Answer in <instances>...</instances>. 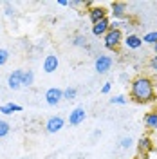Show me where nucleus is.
<instances>
[{
    "mask_svg": "<svg viewBox=\"0 0 157 159\" xmlns=\"http://www.w3.org/2000/svg\"><path fill=\"white\" fill-rule=\"evenodd\" d=\"M130 98L136 103H152L155 99V89L152 80L146 76H137L130 85Z\"/></svg>",
    "mask_w": 157,
    "mask_h": 159,
    "instance_id": "nucleus-1",
    "label": "nucleus"
},
{
    "mask_svg": "<svg viewBox=\"0 0 157 159\" xmlns=\"http://www.w3.org/2000/svg\"><path fill=\"white\" fill-rule=\"evenodd\" d=\"M103 40H105V47L110 49V51H114L121 45V42H123V33H121V31H108L107 34L103 36Z\"/></svg>",
    "mask_w": 157,
    "mask_h": 159,
    "instance_id": "nucleus-2",
    "label": "nucleus"
},
{
    "mask_svg": "<svg viewBox=\"0 0 157 159\" xmlns=\"http://www.w3.org/2000/svg\"><path fill=\"white\" fill-rule=\"evenodd\" d=\"M110 67H112V58L105 56V54H99L98 58H96V61H94V69L99 74H105L107 70H110Z\"/></svg>",
    "mask_w": 157,
    "mask_h": 159,
    "instance_id": "nucleus-3",
    "label": "nucleus"
},
{
    "mask_svg": "<svg viewBox=\"0 0 157 159\" xmlns=\"http://www.w3.org/2000/svg\"><path fill=\"white\" fill-rule=\"evenodd\" d=\"M61 99H63V90L58 89V87H51V89L45 92V101L49 103L51 107H56Z\"/></svg>",
    "mask_w": 157,
    "mask_h": 159,
    "instance_id": "nucleus-4",
    "label": "nucleus"
},
{
    "mask_svg": "<svg viewBox=\"0 0 157 159\" xmlns=\"http://www.w3.org/2000/svg\"><path fill=\"white\" fill-rule=\"evenodd\" d=\"M63 125H65V121L61 116H52V118L47 119V123H45V130L49 132V134H56L60 130L63 129Z\"/></svg>",
    "mask_w": 157,
    "mask_h": 159,
    "instance_id": "nucleus-5",
    "label": "nucleus"
},
{
    "mask_svg": "<svg viewBox=\"0 0 157 159\" xmlns=\"http://www.w3.org/2000/svg\"><path fill=\"white\" fill-rule=\"evenodd\" d=\"M22 76H24V70L22 69L13 70L9 76H7V87L11 90H18L22 87Z\"/></svg>",
    "mask_w": 157,
    "mask_h": 159,
    "instance_id": "nucleus-6",
    "label": "nucleus"
},
{
    "mask_svg": "<svg viewBox=\"0 0 157 159\" xmlns=\"http://www.w3.org/2000/svg\"><path fill=\"white\" fill-rule=\"evenodd\" d=\"M108 31H110V20H108V16H105L103 20H99L98 24L92 25V34L94 36H105Z\"/></svg>",
    "mask_w": 157,
    "mask_h": 159,
    "instance_id": "nucleus-7",
    "label": "nucleus"
},
{
    "mask_svg": "<svg viewBox=\"0 0 157 159\" xmlns=\"http://www.w3.org/2000/svg\"><path fill=\"white\" fill-rule=\"evenodd\" d=\"M110 11H112V16L116 20H121L127 16V11H128V6L125 2H112L110 6Z\"/></svg>",
    "mask_w": 157,
    "mask_h": 159,
    "instance_id": "nucleus-8",
    "label": "nucleus"
},
{
    "mask_svg": "<svg viewBox=\"0 0 157 159\" xmlns=\"http://www.w3.org/2000/svg\"><path fill=\"white\" fill-rule=\"evenodd\" d=\"M154 148H155V147H154L152 139L148 138V136H143V138L137 141V150H139V154H141L143 157H145V156H148V154H150Z\"/></svg>",
    "mask_w": 157,
    "mask_h": 159,
    "instance_id": "nucleus-9",
    "label": "nucleus"
},
{
    "mask_svg": "<svg viewBox=\"0 0 157 159\" xmlns=\"http://www.w3.org/2000/svg\"><path fill=\"white\" fill-rule=\"evenodd\" d=\"M85 118H87L85 109H83V107H76V109L70 112L69 123H70V125H79V123H83V121H85Z\"/></svg>",
    "mask_w": 157,
    "mask_h": 159,
    "instance_id": "nucleus-10",
    "label": "nucleus"
},
{
    "mask_svg": "<svg viewBox=\"0 0 157 159\" xmlns=\"http://www.w3.org/2000/svg\"><path fill=\"white\" fill-rule=\"evenodd\" d=\"M60 61H58V56H54V54H49V56H45L43 60V70L51 74V72H54V70L58 69Z\"/></svg>",
    "mask_w": 157,
    "mask_h": 159,
    "instance_id": "nucleus-11",
    "label": "nucleus"
},
{
    "mask_svg": "<svg viewBox=\"0 0 157 159\" xmlns=\"http://www.w3.org/2000/svg\"><path fill=\"white\" fill-rule=\"evenodd\" d=\"M105 16H107L105 7H92V9L88 11V18H90V22H92V25L98 24L99 20H103Z\"/></svg>",
    "mask_w": 157,
    "mask_h": 159,
    "instance_id": "nucleus-12",
    "label": "nucleus"
},
{
    "mask_svg": "<svg viewBox=\"0 0 157 159\" xmlns=\"http://www.w3.org/2000/svg\"><path fill=\"white\" fill-rule=\"evenodd\" d=\"M123 43L127 45L128 49H139V47L143 45V38H141V36H137V34H128Z\"/></svg>",
    "mask_w": 157,
    "mask_h": 159,
    "instance_id": "nucleus-13",
    "label": "nucleus"
},
{
    "mask_svg": "<svg viewBox=\"0 0 157 159\" xmlns=\"http://www.w3.org/2000/svg\"><path fill=\"white\" fill-rule=\"evenodd\" d=\"M143 121L148 130H157V112H148Z\"/></svg>",
    "mask_w": 157,
    "mask_h": 159,
    "instance_id": "nucleus-14",
    "label": "nucleus"
},
{
    "mask_svg": "<svg viewBox=\"0 0 157 159\" xmlns=\"http://www.w3.org/2000/svg\"><path fill=\"white\" fill-rule=\"evenodd\" d=\"M13 112H22V107L16 105V103H4L2 107H0V114H6V116H11Z\"/></svg>",
    "mask_w": 157,
    "mask_h": 159,
    "instance_id": "nucleus-15",
    "label": "nucleus"
},
{
    "mask_svg": "<svg viewBox=\"0 0 157 159\" xmlns=\"http://www.w3.org/2000/svg\"><path fill=\"white\" fill-rule=\"evenodd\" d=\"M34 83V72L33 70H24V76H22V85L31 87Z\"/></svg>",
    "mask_w": 157,
    "mask_h": 159,
    "instance_id": "nucleus-16",
    "label": "nucleus"
},
{
    "mask_svg": "<svg viewBox=\"0 0 157 159\" xmlns=\"http://www.w3.org/2000/svg\"><path fill=\"white\" fill-rule=\"evenodd\" d=\"M143 43H150V45H155L157 43V31H150L143 36Z\"/></svg>",
    "mask_w": 157,
    "mask_h": 159,
    "instance_id": "nucleus-17",
    "label": "nucleus"
},
{
    "mask_svg": "<svg viewBox=\"0 0 157 159\" xmlns=\"http://www.w3.org/2000/svg\"><path fill=\"white\" fill-rule=\"evenodd\" d=\"M76 94H78V89L76 87H67V89L63 90V99H74Z\"/></svg>",
    "mask_w": 157,
    "mask_h": 159,
    "instance_id": "nucleus-18",
    "label": "nucleus"
},
{
    "mask_svg": "<svg viewBox=\"0 0 157 159\" xmlns=\"http://www.w3.org/2000/svg\"><path fill=\"white\" fill-rule=\"evenodd\" d=\"M9 130H11L9 123H7L6 119H0V138H6V136L9 134Z\"/></svg>",
    "mask_w": 157,
    "mask_h": 159,
    "instance_id": "nucleus-19",
    "label": "nucleus"
},
{
    "mask_svg": "<svg viewBox=\"0 0 157 159\" xmlns=\"http://www.w3.org/2000/svg\"><path fill=\"white\" fill-rule=\"evenodd\" d=\"M72 45H76V47H85V45H87V38H85L83 34H78V36L74 38V42H72Z\"/></svg>",
    "mask_w": 157,
    "mask_h": 159,
    "instance_id": "nucleus-20",
    "label": "nucleus"
},
{
    "mask_svg": "<svg viewBox=\"0 0 157 159\" xmlns=\"http://www.w3.org/2000/svg\"><path fill=\"white\" fill-rule=\"evenodd\" d=\"M110 103H112V105H125V103H127V98L119 94V96H114V98L110 99Z\"/></svg>",
    "mask_w": 157,
    "mask_h": 159,
    "instance_id": "nucleus-21",
    "label": "nucleus"
},
{
    "mask_svg": "<svg viewBox=\"0 0 157 159\" xmlns=\"http://www.w3.org/2000/svg\"><path fill=\"white\" fill-rule=\"evenodd\" d=\"M7 60H9V52L6 49H0V67L2 65H6L7 63Z\"/></svg>",
    "mask_w": 157,
    "mask_h": 159,
    "instance_id": "nucleus-22",
    "label": "nucleus"
},
{
    "mask_svg": "<svg viewBox=\"0 0 157 159\" xmlns=\"http://www.w3.org/2000/svg\"><path fill=\"white\" fill-rule=\"evenodd\" d=\"M132 143H134V141H132V138H130V136L121 139V147H123V148H130V147H132Z\"/></svg>",
    "mask_w": 157,
    "mask_h": 159,
    "instance_id": "nucleus-23",
    "label": "nucleus"
},
{
    "mask_svg": "<svg viewBox=\"0 0 157 159\" xmlns=\"http://www.w3.org/2000/svg\"><path fill=\"white\" fill-rule=\"evenodd\" d=\"M150 69L157 70V54H155V56H152V60H150Z\"/></svg>",
    "mask_w": 157,
    "mask_h": 159,
    "instance_id": "nucleus-24",
    "label": "nucleus"
},
{
    "mask_svg": "<svg viewBox=\"0 0 157 159\" xmlns=\"http://www.w3.org/2000/svg\"><path fill=\"white\" fill-rule=\"evenodd\" d=\"M110 89H112V83H105V85L101 87V92H103V94H108Z\"/></svg>",
    "mask_w": 157,
    "mask_h": 159,
    "instance_id": "nucleus-25",
    "label": "nucleus"
},
{
    "mask_svg": "<svg viewBox=\"0 0 157 159\" xmlns=\"http://www.w3.org/2000/svg\"><path fill=\"white\" fill-rule=\"evenodd\" d=\"M6 15H7V16H11V15H13V9H11L9 4H6Z\"/></svg>",
    "mask_w": 157,
    "mask_h": 159,
    "instance_id": "nucleus-26",
    "label": "nucleus"
},
{
    "mask_svg": "<svg viewBox=\"0 0 157 159\" xmlns=\"http://www.w3.org/2000/svg\"><path fill=\"white\" fill-rule=\"evenodd\" d=\"M58 4H60V6H63V7H65V6H69V2H67V0H58Z\"/></svg>",
    "mask_w": 157,
    "mask_h": 159,
    "instance_id": "nucleus-27",
    "label": "nucleus"
},
{
    "mask_svg": "<svg viewBox=\"0 0 157 159\" xmlns=\"http://www.w3.org/2000/svg\"><path fill=\"white\" fill-rule=\"evenodd\" d=\"M154 52H155V54H157V43H155V45H154Z\"/></svg>",
    "mask_w": 157,
    "mask_h": 159,
    "instance_id": "nucleus-28",
    "label": "nucleus"
},
{
    "mask_svg": "<svg viewBox=\"0 0 157 159\" xmlns=\"http://www.w3.org/2000/svg\"><path fill=\"white\" fill-rule=\"evenodd\" d=\"M134 159H139V157H134Z\"/></svg>",
    "mask_w": 157,
    "mask_h": 159,
    "instance_id": "nucleus-29",
    "label": "nucleus"
}]
</instances>
